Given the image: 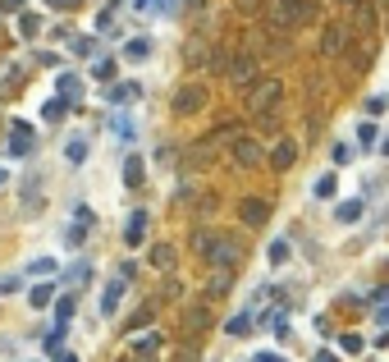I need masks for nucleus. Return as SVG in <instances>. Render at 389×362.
Here are the masks:
<instances>
[{
    "label": "nucleus",
    "mask_w": 389,
    "mask_h": 362,
    "mask_svg": "<svg viewBox=\"0 0 389 362\" xmlns=\"http://www.w3.org/2000/svg\"><path fill=\"white\" fill-rule=\"evenodd\" d=\"M192 252L207 257L211 266H220V271H233L243 261L238 239H233V234H216V230H197V234H192Z\"/></svg>",
    "instance_id": "obj_1"
},
{
    "label": "nucleus",
    "mask_w": 389,
    "mask_h": 362,
    "mask_svg": "<svg viewBox=\"0 0 389 362\" xmlns=\"http://www.w3.org/2000/svg\"><path fill=\"white\" fill-rule=\"evenodd\" d=\"M279 101H284V83H279V78H257V83L248 87V115H252V120H261L266 129L275 124Z\"/></svg>",
    "instance_id": "obj_2"
},
{
    "label": "nucleus",
    "mask_w": 389,
    "mask_h": 362,
    "mask_svg": "<svg viewBox=\"0 0 389 362\" xmlns=\"http://www.w3.org/2000/svg\"><path fill=\"white\" fill-rule=\"evenodd\" d=\"M316 18V5L311 0H270V28H279V33H294V28H303Z\"/></svg>",
    "instance_id": "obj_3"
},
{
    "label": "nucleus",
    "mask_w": 389,
    "mask_h": 362,
    "mask_svg": "<svg viewBox=\"0 0 389 362\" xmlns=\"http://www.w3.org/2000/svg\"><path fill=\"white\" fill-rule=\"evenodd\" d=\"M229 156H233V165H243V170H257V165L266 161V147L252 138V133H233L229 138Z\"/></svg>",
    "instance_id": "obj_4"
},
{
    "label": "nucleus",
    "mask_w": 389,
    "mask_h": 362,
    "mask_svg": "<svg viewBox=\"0 0 389 362\" xmlns=\"http://www.w3.org/2000/svg\"><path fill=\"white\" fill-rule=\"evenodd\" d=\"M257 69H261V64H257V55H252V51L229 55V64H225V74H229L233 87H252V83H257Z\"/></svg>",
    "instance_id": "obj_5"
},
{
    "label": "nucleus",
    "mask_w": 389,
    "mask_h": 362,
    "mask_svg": "<svg viewBox=\"0 0 389 362\" xmlns=\"http://www.w3.org/2000/svg\"><path fill=\"white\" fill-rule=\"evenodd\" d=\"M211 326H216V317H211V302H188V307H183V330H188L192 339L207 335Z\"/></svg>",
    "instance_id": "obj_6"
},
{
    "label": "nucleus",
    "mask_w": 389,
    "mask_h": 362,
    "mask_svg": "<svg viewBox=\"0 0 389 362\" xmlns=\"http://www.w3.org/2000/svg\"><path fill=\"white\" fill-rule=\"evenodd\" d=\"M202 106H207V87L202 83H183L174 92V115H197Z\"/></svg>",
    "instance_id": "obj_7"
},
{
    "label": "nucleus",
    "mask_w": 389,
    "mask_h": 362,
    "mask_svg": "<svg viewBox=\"0 0 389 362\" xmlns=\"http://www.w3.org/2000/svg\"><path fill=\"white\" fill-rule=\"evenodd\" d=\"M348 42H353V28H344V23H330L325 33H320V55H344L348 51Z\"/></svg>",
    "instance_id": "obj_8"
},
{
    "label": "nucleus",
    "mask_w": 389,
    "mask_h": 362,
    "mask_svg": "<svg viewBox=\"0 0 389 362\" xmlns=\"http://www.w3.org/2000/svg\"><path fill=\"white\" fill-rule=\"evenodd\" d=\"M238 216H243V225H252V230H261V225L270 220V202L266 198H248L238 207Z\"/></svg>",
    "instance_id": "obj_9"
},
{
    "label": "nucleus",
    "mask_w": 389,
    "mask_h": 362,
    "mask_svg": "<svg viewBox=\"0 0 389 362\" xmlns=\"http://www.w3.org/2000/svg\"><path fill=\"white\" fill-rule=\"evenodd\" d=\"M353 28L357 33H376L381 28V14H376L371 0H353Z\"/></svg>",
    "instance_id": "obj_10"
},
{
    "label": "nucleus",
    "mask_w": 389,
    "mask_h": 362,
    "mask_svg": "<svg viewBox=\"0 0 389 362\" xmlns=\"http://www.w3.org/2000/svg\"><path fill=\"white\" fill-rule=\"evenodd\" d=\"M266 161H270V170H289V165L298 161V147H294V138H279L275 147H270V156H266Z\"/></svg>",
    "instance_id": "obj_11"
},
{
    "label": "nucleus",
    "mask_w": 389,
    "mask_h": 362,
    "mask_svg": "<svg viewBox=\"0 0 389 362\" xmlns=\"http://www.w3.org/2000/svg\"><path fill=\"white\" fill-rule=\"evenodd\" d=\"M9 156H33V129L28 124H9Z\"/></svg>",
    "instance_id": "obj_12"
},
{
    "label": "nucleus",
    "mask_w": 389,
    "mask_h": 362,
    "mask_svg": "<svg viewBox=\"0 0 389 362\" xmlns=\"http://www.w3.org/2000/svg\"><path fill=\"white\" fill-rule=\"evenodd\" d=\"M23 211H28V216L42 211V174H28V179H23Z\"/></svg>",
    "instance_id": "obj_13"
},
{
    "label": "nucleus",
    "mask_w": 389,
    "mask_h": 362,
    "mask_svg": "<svg viewBox=\"0 0 389 362\" xmlns=\"http://www.w3.org/2000/svg\"><path fill=\"white\" fill-rule=\"evenodd\" d=\"M156 353H161V335H156V330H147V335L133 339V358H138V362H151Z\"/></svg>",
    "instance_id": "obj_14"
},
{
    "label": "nucleus",
    "mask_w": 389,
    "mask_h": 362,
    "mask_svg": "<svg viewBox=\"0 0 389 362\" xmlns=\"http://www.w3.org/2000/svg\"><path fill=\"white\" fill-rule=\"evenodd\" d=\"M142 239H147V211H133L129 225H124V243H129V248H138Z\"/></svg>",
    "instance_id": "obj_15"
},
{
    "label": "nucleus",
    "mask_w": 389,
    "mask_h": 362,
    "mask_svg": "<svg viewBox=\"0 0 389 362\" xmlns=\"http://www.w3.org/2000/svg\"><path fill=\"white\" fill-rule=\"evenodd\" d=\"M120 298H124V280L115 276L110 285L101 289V312H105V317H115V307H120Z\"/></svg>",
    "instance_id": "obj_16"
},
{
    "label": "nucleus",
    "mask_w": 389,
    "mask_h": 362,
    "mask_svg": "<svg viewBox=\"0 0 389 362\" xmlns=\"http://www.w3.org/2000/svg\"><path fill=\"white\" fill-rule=\"evenodd\" d=\"M183 60H188L192 69H197V64H211V46L202 42V37H192V42L183 46Z\"/></svg>",
    "instance_id": "obj_17"
},
{
    "label": "nucleus",
    "mask_w": 389,
    "mask_h": 362,
    "mask_svg": "<svg viewBox=\"0 0 389 362\" xmlns=\"http://www.w3.org/2000/svg\"><path fill=\"white\" fill-rule=\"evenodd\" d=\"M138 96H142V87H138V83H115L110 92H105V101L120 106V101H138Z\"/></svg>",
    "instance_id": "obj_18"
},
{
    "label": "nucleus",
    "mask_w": 389,
    "mask_h": 362,
    "mask_svg": "<svg viewBox=\"0 0 389 362\" xmlns=\"http://www.w3.org/2000/svg\"><path fill=\"white\" fill-rule=\"evenodd\" d=\"M133 9H138V14H174L179 0H133Z\"/></svg>",
    "instance_id": "obj_19"
},
{
    "label": "nucleus",
    "mask_w": 389,
    "mask_h": 362,
    "mask_svg": "<svg viewBox=\"0 0 389 362\" xmlns=\"http://www.w3.org/2000/svg\"><path fill=\"white\" fill-rule=\"evenodd\" d=\"M229 289H233V271H216L211 285H207V298H225Z\"/></svg>",
    "instance_id": "obj_20"
},
{
    "label": "nucleus",
    "mask_w": 389,
    "mask_h": 362,
    "mask_svg": "<svg viewBox=\"0 0 389 362\" xmlns=\"http://www.w3.org/2000/svg\"><path fill=\"white\" fill-rule=\"evenodd\" d=\"M28 302H33V307H51V302H55V285H51V280L33 285V293H28Z\"/></svg>",
    "instance_id": "obj_21"
},
{
    "label": "nucleus",
    "mask_w": 389,
    "mask_h": 362,
    "mask_svg": "<svg viewBox=\"0 0 389 362\" xmlns=\"http://www.w3.org/2000/svg\"><path fill=\"white\" fill-rule=\"evenodd\" d=\"M64 115H69V101H64V96H51V101L42 106V120H51V124H60Z\"/></svg>",
    "instance_id": "obj_22"
},
{
    "label": "nucleus",
    "mask_w": 389,
    "mask_h": 362,
    "mask_svg": "<svg viewBox=\"0 0 389 362\" xmlns=\"http://www.w3.org/2000/svg\"><path fill=\"white\" fill-rule=\"evenodd\" d=\"M362 207H366V202H362V198H353V202H339V211H335V220H339V225H353L357 216H362Z\"/></svg>",
    "instance_id": "obj_23"
},
{
    "label": "nucleus",
    "mask_w": 389,
    "mask_h": 362,
    "mask_svg": "<svg viewBox=\"0 0 389 362\" xmlns=\"http://www.w3.org/2000/svg\"><path fill=\"white\" fill-rule=\"evenodd\" d=\"M124 183H129V188L142 183V156H124Z\"/></svg>",
    "instance_id": "obj_24"
},
{
    "label": "nucleus",
    "mask_w": 389,
    "mask_h": 362,
    "mask_svg": "<svg viewBox=\"0 0 389 362\" xmlns=\"http://www.w3.org/2000/svg\"><path fill=\"white\" fill-rule=\"evenodd\" d=\"M225 330H229L233 339H243V335L252 330V312H238V317H229V321H225Z\"/></svg>",
    "instance_id": "obj_25"
},
{
    "label": "nucleus",
    "mask_w": 389,
    "mask_h": 362,
    "mask_svg": "<svg viewBox=\"0 0 389 362\" xmlns=\"http://www.w3.org/2000/svg\"><path fill=\"white\" fill-rule=\"evenodd\" d=\"M151 321H156V307H151V302H142V307L129 317V326H124V330H142V326H151Z\"/></svg>",
    "instance_id": "obj_26"
},
{
    "label": "nucleus",
    "mask_w": 389,
    "mask_h": 362,
    "mask_svg": "<svg viewBox=\"0 0 389 362\" xmlns=\"http://www.w3.org/2000/svg\"><path fill=\"white\" fill-rule=\"evenodd\" d=\"M74 307H78L74 293H64V298L55 302V326H69V321H74Z\"/></svg>",
    "instance_id": "obj_27"
},
{
    "label": "nucleus",
    "mask_w": 389,
    "mask_h": 362,
    "mask_svg": "<svg viewBox=\"0 0 389 362\" xmlns=\"http://www.w3.org/2000/svg\"><path fill=\"white\" fill-rule=\"evenodd\" d=\"M151 266H161V271L174 266V248H170V243H156V248H151Z\"/></svg>",
    "instance_id": "obj_28"
},
{
    "label": "nucleus",
    "mask_w": 389,
    "mask_h": 362,
    "mask_svg": "<svg viewBox=\"0 0 389 362\" xmlns=\"http://www.w3.org/2000/svg\"><path fill=\"white\" fill-rule=\"evenodd\" d=\"M64 156H69V165H83L87 161V138H69L64 142Z\"/></svg>",
    "instance_id": "obj_29"
},
{
    "label": "nucleus",
    "mask_w": 389,
    "mask_h": 362,
    "mask_svg": "<svg viewBox=\"0 0 389 362\" xmlns=\"http://www.w3.org/2000/svg\"><path fill=\"white\" fill-rule=\"evenodd\" d=\"M335 188H339V179H335V170L330 174H320L316 183H311V193H316V198H335Z\"/></svg>",
    "instance_id": "obj_30"
},
{
    "label": "nucleus",
    "mask_w": 389,
    "mask_h": 362,
    "mask_svg": "<svg viewBox=\"0 0 389 362\" xmlns=\"http://www.w3.org/2000/svg\"><path fill=\"white\" fill-rule=\"evenodd\" d=\"M64 335H69V326L46 330V339H42V344H46V353H60V349H64Z\"/></svg>",
    "instance_id": "obj_31"
},
{
    "label": "nucleus",
    "mask_w": 389,
    "mask_h": 362,
    "mask_svg": "<svg viewBox=\"0 0 389 362\" xmlns=\"http://www.w3.org/2000/svg\"><path fill=\"white\" fill-rule=\"evenodd\" d=\"M124 55H129V60H147V55H151V42H147V37H133V42L124 46Z\"/></svg>",
    "instance_id": "obj_32"
},
{
    "label": "nucleus",
    "mask_w": 389,
    "mask_h": 362,
    "mask_svg": "<svg viewBox=\"0 0 389 362\" xmlns=\"http://www.w3.org/2000/svg\"><path fill=\"white\" fill-rule=\"evenodd\" d=\"M266 257H270V266H284V261H289V239H275Z\"/></svg>",
    "instance_id": "obj_33"
},
{
    "label": "nucleus",
    "mask_w": 389,
    "mask_h": 362,
    "mask_svg": "<svg viewBox=\"0 0 389 362\" xmlns=\"http://www.w3.org/2000/svg\"><path fill=\"white\" fill-rule=\"evenodd\" d=\"M55 87H60L64 101H78V78L74 74H60V83H55Z\"/></svg>",
    "instance_id": "obj_34"
},
{
    "label": "nucleus",
    "mask_w": 389,
    "mask_h": 362,
    "mask_svg": "<svg viewBox=\"0 0 389 362\" xmlns=\"http://www.w3.org/2000/svg\"><path fill=\"white\" fill-rule=\"evenodd\" d=\"M357 142H362V147H376V142H381V133H376L371 120H362V129H357Z\"/></svg>",
    "instance_id": "obj_35"
},
{
    "label": "nucleus",
    "mask_w": 389,
    "mask_h": 362,
    "mask_svg": "<svg viewBox=\"0 0 389 362\" xmlns=\"http://www.w3.org/2000/svg\"><path fill=\"white\" fill-rule=\"evenodd\" d=\"M110 129L120 133V138H129V142H133V120H129V115H115V120H110Z\"/></svg>",
    "instance_id": "obj_36"
},
{
    "label": "nucleus",
    "mask_w": 389,
    "mask_h": 362,
    "mask_svg": "<svg viewBox=\"0 0 389 362\" xmlns=\"http://www.w3.org/2000/svg\"><path fill=\"white\" fill-rule=\"evenodd\" d=\"M28 271H33V276H51L55 261H51V257H33V261H28Z\"/></svg>",
    "instance_id": "obj_37"
},
{
    "label": "nucleus",
    "mask_w": 389,
    "mask_h": 362,
    "mask_svg": "<svg viewBox=\"0 0 389 362\" xmlns=\"http://www.w3.org/2000/svg\"><path fill=\"white\" fill-rule=\"evenodd\" d=\"M92 74L101 78V83H110V78H115V60H96V64H92Z\"/></svg>",
    "instance_id": "obj_38"
},
{
    "label": "nucleus",
    "mask_w": 389,
    "mask_h": 362,
    "mask_svg": "<svg viewBox=\"0 0 389 362\" xmlns=\"http://www.w3.org/2000/svg\"><path fill=\"white\" fill-rule=\"evenodd\" d=\"M18 289H23L18 276H0V298H5V293H18Z\"/></svg>",
    "instance_id": "obj_39"
},
{
    "label": "nucleus",
    "mask_w": 389,
    "mask_h": 362,
    "mask_svg": "<svg viewBox=\"0 0 389 362\" xmlns=\"http://www.w3.org/2000/svg\"><path fill=\"white\" fill-rule=\"evenodd\" d=\"M389 111V96H371V101H366V115H385Z\"/></svg>",
    "instance_id": "obj_40"
},
{
    "label": "nucleus",
    "mask_w": 389,
    "mask_h": 362,
    "mask_svg": "<svg viewBox=\"0 0 389 362\" xmlns=\"http://www.w3.org/2000/svg\"><path fill=\"white\" fill-rule=\"evenodd\" d=\"M64 280H69V285H83V280H87V261H78V266H69V276H64Z\"/></svg>",
    "instance_id": "obj_41"
},
{
    "label": "nucleus",
    "mask_w": 389,
    "mask_h": 362,
    "mask_svg": "<svg viewBox=\"0 0 389 362\" xmlns=\"http://www.w3.org/2000/svg\"><path fill=\"white\" fill-rule=\"evenodd\" d=\"M92 51H96L92 37H78V42H74V55H92Z\"/></svg>",
    "instance_id": "obj_42"
},
{
    "label": "nucleus",
    "mask_w": 389,
    "mask_h": 362,
    "mask_svg": "<svg viewBox=\"0 0 389 362\" xmlns=\"http://www.w3.org/2000/svg\"><path fill=\"white\" fill-rule=\"evenodd\" d=\"M174 362H197V344H183L179 353H174Z\"/></svg>",
    "instance_id": "obj_43"
},
{
    "label": "nucleus",
    "mask_w": 389,
    "mask_h": 362,
    "mask_svg": "<svg viewBox=\"0 0 389 362\" xmlns=\"http://www.w3.org/2000/svg\"><path fill=\"white\" fill-rule=\"evenodd\" d=\"M348 161H353V147L339 142V147H335V165H348Z\"/></svg>",
    "instance_id": "obj_44"
},
{
    "label": "nucleus",
    "mask_w": 389,
    "mask_h": 362,
    "mask_svg": "<svg viewBox=\"0 0 389 362\" xmlns=\"http://www.w3.org/2000/svg\"><path fill=\"white\" fill-rule=\"evenodd\" d=\"M362 349V335H344V353H357Z\"/></svg>",
    "instance_id": "obj_45"
},
{
    "label": "nucleus",
    "mask_w": 389,
    "mask_h": 362,
    "mask_svg": "<svg viewBox=\"0 0 389 362\" xmlns=\"http://www.w3.org/2000/svg\"><path fill=\"white\" fill-rule=\"evenodd\" d=\"M366 302H381V307H385V302H389V285H381V289H376V293H371Z\"/></svg>",
    "instance_id": "obj_46"
},
{
    "label": "nucleus",
    "mask_w": 389,
    "mask_h": 362,
    "mask_svg": "<svg viewBox=\"0 0 389 362\" xmlns=\"http://www.w3.org/2000/svg\"><path fill=\"white\" fill-rule=\"evenodd\" d=\"M248 362H284V358H279V353H270V349H266V353H252Z\"/></svg>",
    "instance_id": "obj_47"
},
{
    "label": "nucleus",
    "mask_w": 389,
    "mask_h": 362,
    "mask_svg": "<svg viewBox=\"0 0 389 362\" xmlns=\"http://www.w3.org/2000/svg\"><path fill=\"white\" fill-rule=\"evenodd\" d=\"M376 5V14H381V23H389V0H371Z\"/></svg>",
    "instance_id": "obj_48"
},
{
    "label": "nucleus",
    "mask_w": 389,
    "mask_h": 362,
    "mask_svg": "<svg viewBox=\"0 0 389 362\" xmlns=\"http://www.w3.org/2000/svg\"><path fill=\"white\" fill-rule=\"evenodd\" d=\"M316 362H339V353H335V349H320V353H316Z\"/></svg>",
    "instance_id": "obj_49"
},
{
    "label": "nucleus",
    "mask_w": 389,
    "mask_h": 362,
    "mask_svg": "<svg viewBox=\"0 0 389 362\" xmlns=\"http://www.w3.org/2000/svg\"><path fill=\"white\" fill-rule=\"evenodd\" d=\"M233 5H238V9H261L266 0H233Z\"/></svg>",
    "instance_id": "obj_50"
},
{
    "label": "nucleus",
    "mask_w": 389,
    "mask_h": 362,
    "mask_svg": "<svg viewBox=\"0 0 389 362\" xmlns=\"http://www.w3.org/2000/svg\"><path fill=\"white\" fill-rule=\"evenodd\" d=\"M78 0H51V9H74Z\"/></svg>",
    "instance_id": "obj_51"
},
{
    "label": "nucleus",
    "mask_w": 389,
    "mask_h": 362,
    "mask_svg": "<svg viewBox=\"0 0 389 362\" xmlns=\"http://www.w3.org/2000/svg\"><path fill=\"white\" fill-rule=\"evenodd\" d=\"M376 321H381V326H389V307H381V312H376Z\"/></svg>",
    "instance_id": "obj_52"
},
{
    "label": "nucleus",
    "mask_w": 389,
    "mask_h": 362,
    "mask_svg": "<svg viewBox=\"0 0 389 362\" xmlns=\"http://www.w3.org/2000/svg\"><path fill=\"white\" fill-rule=\"evenodd\" d=\"M381 152H385V156H389V138H385V142H381Z\"/></svg>",
    "instance_id": "obj_53"
},
{
    "label": "nucleus",
    "mask_w": 389,
    "mask_h": 362,
    "mask_svg": "<svg viewBox=\"0 0 389 362\" xmlns=\"http://www.w3.org/2000/svg\"><path fill=\"white\" fill-rule=\"evenodd\" d=\"M120 362H138V358H120Z\"/></svg>",
    "instance_id": "obj_54"
},
{
    "label": "nucleus",
    "mask_w": 389,
    "mask_h": 362,
    "mask_svg": "<svg viewBox=\"0 0 389 362\" xmlns=\"http://www.w3.org/2000/svg\"><path fill=\"white\" fill-rule=\"evenodd\" d=\"M339 5H353V0H339Z\"/></svg>",
    "instance_id": "obj_55"
},
{
    "label": "nucleus",
    "mask_w": 389,
    "mask_h": 362,
    "mask_svg": "<svg viewBox=\"0 0 389 362\" xmlns=\"http://www.w3.org/2000/svg\"><path fill=\"white\" fill-rule=\"evenodd\" d=\"M0 183H5V170H0Z\"/></svg>",
    "instance_id": "obj_56"
}]
</instances>
